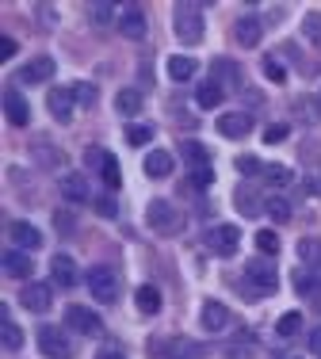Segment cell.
<instances>
[{
  "mask_svg": "<svg viewBox=\"0 0 321 359\" xmlns=\"http://www.w3.org/2000/svg\"><path fill=\"white\" fill-rule=\"evenodd\" d=\"M88 12H92V20H96V23H111L115 20V8L111 4H92Z\"/></svg>",
  "mask_w": 321,
  "mask_h": 359,
  "instance_id": "43",
  "label": "cell"
},
{
  "mask_svg": "<svg viewBox=\"0 0 321 359\" xmlns=\"http://www.w3.org/2000/svg\"><path fill=\"white\" fill-rule=\"evenodd\" d=\"M238 245H241V229L238 226H214L207 233V249L214 256H233Z\"/></svg>",
  "mask_w": 321,
  "mask_h": 359,
  "instance_id": "7",
  "label": "cell"
},
{
  "mask_svg": "<svg viewBox=\"0 0 321 359\" xmlns=\"http://www.w3.org/2000/svg\"><path fill=\"white\" fill-rule=\"evenodd\" d=\"M57 73V65H54V57H46V54H39V57H31L27 65L20 69V81L23 84H46L50 76Z\"/></svg>",
  "mask_w": 321,
  "mask_h": 359,
  "instance_id": "12",
  "label": "cell"
},
{
  "mask_svg": "<svg viewBox=\"0 0 321 359\" xmlns=\"http://www.w3.org/2000/svg\"><path fill=\"white\" fill-rule=\"evenodd\" d=\"M196 100H199V107H218L226 100V88L222 84H214V81H207V84H199V92H196Z\"/></svg>",
  "mask_w": 321,
  "mask_h": 359,
  "instance_id": "28",
  "label": "cell"
},
{
  "mask_svg": "<svg viewBox=\"0 0 321 359\" xmlns=\"http://www.w3.org/2000/svg\"><path fill=\"white\" fill-rule=\"evenodd\" d=\"M126 142H130V145H146V142H153V126H138V123H130V126H126Z\"/></svg>",
  "mask_w": 321,
  "mask_h": 359,
  "instance_id": "37",
  "label": "cell"
},
{
  "mask_svg": "<svg viewBox=\"0 0 321 359\" xmlns=\"http://www.w3.org/2000/svg\"><path fill=\"white\" fill-rule=\"evenodd\" d=\"M203 329H210V332H222L226 325H230V310H226L222 302H214V298H210V302H203Z\"/></svg>",
  "mask_w": 321,
  "mask_h": 359,
  "instance_id": "16",
  "label": "cell"
},
{
  "mask_svg": "<svg viewBox=\"0 0 321 359\" xmlns=\"http://www.w3.org/2000/svg\"><path fill=\"white\" fill-rule=\"evenodd\" d=\"M264 180L275 187H283V184H291V168L287 165H264Z\"/></svg>",
  "mask_w": 321,
  "mask_h": 359,
  "instance_id": "38",
  "label": "cell"
},
{
  "mask_svg": "<svg viewBox=\"0 0 321 359\" xmlns=\"http://www.w3.org/2000/svg\"><path fill=\"white\" fill-rule=\"evenodd\" d=\"M302 31H306V39L321 46V12H306V20H302Z\"/></svg>",
  "mask_w": 321,
  "mask_h": 359,
  "instance_id": "35",
  "label": "cell"
},
{
  "mask_svg": "<svg viewBox=\"0 0 321 359\" xmlns=\"http://www.w3.org/2000/svg\"><path fill=\"white\" fill-rule=\"evenodd\" d=\"M264 76H268V81H275V84H283L287 81V69L275 62V57H264Z\"/></svg>",
  "mask_w": 321,
  "mask_h": 359,
  "instance_id": "40",
  "label": "cell"
},
{
  "mask_svg": "<svg viewBox=\"0 0 321 359\" xmlns=\"http://www.w3.org/2000/svg\"><path fill=\"white\" fill-rule=\"evenodd\" d=\"M275 329H280V337H294V332L302 329V313H299V310L283 313V318H280V325H275Z\"/></svg>",
  "mask_w": 321,
  "mask_h": 359,
  "instance_id": "36",
  "label": "cell"
},
{
  "mask_svg": "<svg viewBox=\"0 0 321 359\" xmlns=\"http://www.w3.org/2000/svg\"><path fill=\"white\" fill-rule=\"evenodd\" d=\"M299 260L306 264V268L321 271V237H302L299 241Z\"/></svg>",
  "mask_w": 321,
  "mask_h": 359,
  "instance_id": "24",
  "label": "cell"
},
{
  "mask_svg": "<svg viewBox=\"0 0 321 359\" xmlns=\"http://www.w3.org/2000/svg\"><path fill=\"white\" fill-rule=\"evenodd\" d=\"M210 180H214V172H210V165L191 168V184H196V187H210Z\"/></svg>",
  "mask_w": 321,
  "mask_h": 359,
  "instance_id": "45",
  "label": "cell"
},
{
  "mask_svg": "<svg viewBox=\"0 0 321 359\" xmlns=\"http://www.w3.org/2000/svg\"><path fill=\"white\" fill-rule=\"evenodd\" d=\"M134 302H138V310H142V313H160V290L146 283V287L134 290Z\"/></svg>",
  "mask_w": 321,
  "mask_h": 359,
  "instance_id": "27",
  "label": "cell"
},
{
  "mask_svg": "<svg viewBox=\"0 0 321 359\" xmlns=\"http://www.w3.org/2000/svg\"><path fill=\"white\" fill-rule=\"evenodd\" d=\"M226 359H257V344L252 340H233V344L222 348Z\"/></svg>",
  "mask_w": 321,
  "mask_h": 359,
  "instance_id": "32",
  "label": "cell"
},
{
  "mask_svg": "<svg viewBox=\"0 0 321 359\" xmlns=\"http://www.w3.org/2000/svg\"><path fill=\"white\" fill-rule=\"evenodd\" d=\"M73 92H77V104H84V107L96 104V88L92 84H73Z\"/></svg>",
  "mask_w": 321,
  "mask_h": 359,
  "instance_id": "44",
  "label": "cell"
},
{
  "mask_svg": "<svg viewBox=\"0 0 321 359\" xmlns=\"http://www.w3.org/2000/svg\"><path fill=\"white\" fill-rule=\"evenodd\" d=\"M65 325L77 329V332H84V337H100V332H104L100 313H92L88 306H69V310H65Z\"/></svg>",
  "mask_w": 321,
  "mask_h": 359,
  "instance_id": "8",
  "label": "cell"
},
{
  "mask_svg": "<svg viewBox=\"0 0 321 359\" xmlns=\"http://www.w3.org/2000/svg\"><path fill=\"white\" fill-rule=\"evenodd\" d=\"M294 290H299V294H306V298L321 294V279L314 276V268H299V271H294Z\"/></svg>",
  "mask_w": 321,
  "mask_h": 359,
  "instance_id": "26",
  "label": "cell"
},
{
  "mask_svg": "<svg viewBox=\"0 0 321 359\" xmlns=\"http://www.w3.org/2000/svg\"><path fill=\"white\" fill-rule=\"evenodd\" d=\"M96 359H123V352H119V348L107 344V348H100V352H96Z\"/></svg>",
  "mask_w": 321,
  "mask_h": 359,
  "instance_id": "49",
  "label": "cell"
},
{
  "mask_svg": "<svg viewBox=\"0 0 321 359\" xmlns=\"http://www.w3.org/2000/svg\"><path fill=\"white\" fill-rule=\"evenodd\" d=\"M233 203H238V210H241L245 218H257L260 210H264V199H260V195L252 191L249 184H241L238 191H233Z\"/></svg>",
  "mask_w": 321,
  "mask_h": 359,
  "instance_id": "20",
  "label": "cell"
},
{
  "mask_svg": "<svg viewBox=\"0 0 321 359\" xmlns=\"http://www.w3.org/2000/svg\"><path fill=\"white\" fill-rule=\"evenodd\" d=\"M8 237H12V245L20 252H35L42 245V233L31 226V222H12V226H8Z\"/></svg>",
  "mask_w": 321,
  "mask_h": 359,
  "instance_id": "14",
  "label": "cell"
},
{
  "mask_svg": "<svg viewBox=\"0 0 321 359\" xmlns=\"http://www.w3.org/2000/svg\"><path fill=\"white\" fill-rule=\"evenodd\" d=\"M119 31L126 39H146V12H142V8H123Z\"/></svg>",
  "mask_w": 321,
  "mask_h": 359,
  "instance_id": "17",
  "label": "cell"
},
{
  "mask_svg": "<svg viewBox=\"0 0 321 359\" xmlns=\"http://www.w3.org/2000/svg\"><path fill=\"white\" fill-rule=\"evenodd\" d=\"M4 115H8V123H12V126H27L31 107H27V100H23L20 88H8L4 92Z\"/></svg>",
  "mask_w": 321,
  "mask_h": 359,
  "instance_id": "15",
  "label": "cell"
},
{
  "mask_svg": "<svg viewBox=\"0 0 321 359\" xmlns=\"http://www.w3.org/2000/svg\"><path fill=\"white\" fill-rule=\"evenodd\" d=\"M46 107H50V115H54L57 123H69L73 107H77V92H73V88H50Z\"/></svg>",
  "mask_w": 321,
  "mask_h": 359,
  "instance_id": "11",
  "label": "cell"
},
{
  "mask_svg": "<svg viewBox=\"0 0 321 359\" xmlns=\"http://www.w3.org/2000/svg\"><path fill=\"white\" fill-rule=\"evenodd\" d=\"M317 107H321V96H317Z\"/></svg>",
  "mask_w": 321,
  "mask_h": 359,
  "instance_id": "51",
  "label": "cell"
},
{
  "mask_svg": "<svg viewBox=\"0 0 321 359\" xmlns=\"http://www.w3.org/2000/svg\"><path fill=\"white\" fill-rule=\"evenodd\" d=\"M310 352H314V355L321 359V325H317L314 332H310Z\"/></svg>",
  "mask_w": 321,
  "mask_h": 359,
  "instance_id": "48",
  "label": "cell"
},
{
  "mask_svg": "<svg viewBox=\"0 0 321 359\" xmlns=\"http://www.w3.org/2000/svg\"><path fill=\"white\" fill-rule=\"evenodd\" d=\"M35 157L42 161V165L57 168V165H62V161H65V153H57V149H54V145H50L46 138H39V142H35Z\"/></svg>",
  "mask_w": 321,
  "mask_h": 359,
  "instance_id": "30",
  "label": "cell"
},
{
  "mask_svg": "<svg viewBox=\"0 0 321 359\" xmlns=\"http://www.w3.org/2000/svg\"><path fill=\"white\" fill-rule=\"evenodd\" d=\"M257 249L264 252V256L280 252V237H275V229H260V233H257Z\"/></svg>",
  "mask_w": 321,
  "mask_h": 359,
  "instance_id": "34",
  "label": "cell"
},
{
  "mask_svg": "<svg viewBox=\"0 0 321 359\" xmlns=\"http://www.w3.org/2000/svg\"><path fill=\"white\" fill-rule=\"evenodd\" d=\"M0 337H4V348H8V352H20V348H23V329H20L15 321H4Z\"/></svg>",
  "mask_w": 321,
  "mask_h": 359,
  "instance_id": "33",
  "label": "cell"
},
{
  "mask_svg": "<svg viewBox=\"0 0 321 359\" xmlns=\"http://www.w3.org/2000/svg\"><path fill=\"white\" fill-rule=\"evenodd\" d=\"M233 35H238V42H241V46H257V42H260V35H264V27H260V20H257V15H241V20H238V27H233Z\"/></svg>",
  "mask_w": 321,
  "mask_h": 359,
  "instance_id": "22",
  "label": "cell"
},
{
  "mask_svg": "<svg viewBox=\"0 0 321 359\" xmlns=\"http://www.w3.org/2000/svg\"><path fill=\"white\" fill-rule=\"evenodd\" d=\"M146 176L149 180H165V176H172V168H176V161H172V153H165V149H153L146 157Z\"/></svg>",
  "mask_w": 321,
  "mask_h": 359,
  "instance_id": "18",
  "label": "cell"
},
{
  "mask_svg": "<svg viewBox=\"0 0 321 359\" xmlns=\"http://www.w3.org/2000/svg\"><path fill=\"white\" fill-rule=\"evenodd\" d=\"M57 184H62V195H65L69 203H88V180H84V176L65 172L62 180H57Z\"/></svg>",
  "mask_w": 321,
  "mask_h": 359,
  "instance_id": "21",
  "label": "cell"
},
{
  "mask_svg": "<svg viewBox=\"0 0 321 359\" xmlns=\"http://www.w3.org/2000/svg\"><path fill=\"white\" fill-rule=\"evenodd\" d=\"M84 161H88V165L96 168L100 176H104V184H107V187H119V184H123L119 161H115L111 153H104V149H88V153H84Z\"/></svg>",
  "mask_w": 321,
  "mask_h": 359,
  "instance_id": "9",
  "label": "cell"
},
{
  "mask_svg": "<svg viewBox=\"0 0 321 359\" xmlns=\"http://www.w3.org/2000/svg\"><path fill=\"white\" fill-rule=\"evenodd\" d=\"M96 215L100 218H115V215H119V207H115L111 195H100V199H96Z\"/></svg>",
  "mask_w": 321,
  "mask_h": 359,
  "instance_id": "42",
  "label": "cell"
},
{
  "mask_svg": "<svg viewBox=\"0 0 321 359\" xmlns=\"http://www.w3.org/2000/svg\"><path fill=\"white\" fill-rule=\"evenodd\" d=\"M146 222H149V229H157V233H180V226H184L180 210H176L168 199H153V203H149Z\"/></svg>",
  "mask_w": 321,
  "mask_h": 359,
  "instance_id": "6",
  "label": "cell"
},
{
  "mask_svg": "<svg viewBox=\"0 0 321 359\" xmlns=\"http://www.w3.org/2000/svg\"><path fill=\"white\" fill-rule=\"evenodd\" d=\"M168 76L172 81H191L196 76V57H184V54L168 57Z\"/></svg>",
  "mask_w": 321,
  "mask_h": 359,
  "instance_id": "29",
  "label": "cell"
},
{
  "mask_svg": "<svg viewBox=\"0 0 321 359\" xmlns=\"http://www.w3.org/2000/svg\"><path fill=\"white\" fill-rule=\"evenodd\" d=\"M264 210H268V218L280 222V226H283V222H291V203L280 199V195H272V199L264 203Z\"/></svg>",
  "mask_w": 321,
  "mask_h": 359,
  "instance_id": "31",
  "label": "cell"
},
{
  "mask_svg": "<svg viewBox=\"0 0 321 359\" xmlns=\"http://www.w3.org/2000/svg\"><path fill=\"white\" fill-rule=\"evenodd\" d=\"M172 31L184 46H196L203 39V12L196 4H176L172 8Z\"/></svg>",
  "mask_w": 321,
  "mask_h": 359,
  "instance_id": "2",
  "label": "cell"
},
{
  "mask_svg": "<svg viewBox=\"0 0 321 359\" xmlns=\"http://www.w3.org/2000/svg\"><path fill=\"white\" fill-rule=\"evenodd\" d=\"M283 138H287V123H272V126L264 130V142H268V145H275V142H283Z\"/></svg>",
  "mask_w": 321,
  "mask_h": 359,
  "instance_id": "46",
  "label": "cell"
},
{
  "mask_svg": "<svg viewBox=\"0 0 321 359\" xmlns=\"http://www.w3.org/2000/svg\"><path fill=\"white\" fill-rule=\"evenodd\" d=\"M142 104H146V100H142L138 88H123L119 96H115V111H119V115H138Z\"/></svg>",
  "mask_w": 321,
  "mask_h": 359,
  "instance_id": "25",
  "label": "cell"
},
{
  "mask_svg": "<svg viewBox=\"0 0 321 359\" xmlns=\"http://www.w3.org/2000/svg\"><path fill=\"white\" fill-rule=\"evenodd\" d=\"M20 302H23V310H31V313H46L50 306H54V290L46 283H27L20 290Z\"/></svg>",
  "mask_w": 321,
  "mask_h": 359,
  "instance_id": "10",
  "label": "cell"
},
{
  "mask_svg": "<svg viewBox=\"0 0 321 359\" xmlns=\"http://www.w3.org/2000/svg\"><path fill=\"white\" fill-rule=\"evenodd\" d=\"M149 355L157 359H203L207 355V344L191 337H165V340H149Z\"/></svg>",
  "mask_w": 321,
  "mask_h": 359,
  "instance_id": "1",
  "label": "cell"
},
{
  "mask_svg": "<svg viewBox=\"0 0 321 359\" xmlns=\"http://www.w3.org/2000/svg\"><path fill=\"white\" fill-rule=\"evenodd\" d=\"M12 54H15V39H8V35H4V39H0V62H8Z\"/></svg>",
  "mask_w": 321,
  "mask_h": 359,
  "instance_id": "47",
  "label": "cell"
},
{
  "mask_svg": "<svg viewBox=\"0 0 321 359\" xmlns=\"http://www.w3.org/2000/svg\"><path fill=\"white\" fill-rule=\"evenodd\" d=\"M310 191H317V195H321V172L310 176Z\"/></svg>",
  "mask_w": 321,
  "mask_h": 359,
  "instance_id": "50",
  "label": "cell"
},
{
  "mask_svg": "<svg viewBox=\"0 0 321 359\" xmlns=\"http://www.w3.org/2000/svg\"><path fill=\"white\" fill-rule=\"evenodd\" d=\"M119 276H115V268H107V264H96V268H88V294L96 298V302L111 306L115 298H119Z\"/></svg>",
  "mask_w": 321,
  "mask_h": 359,
  "instance_id": "3",
  "label": "cell"
},
{
  "mask_svg": "<svg viewBox=\"0 0 321 359\" xmlns=\"http://www.w3.org/2000/svg\"><path fill=\"white\" fill-rule=\"evenodd\" d=\"M218 134L222 138H245V134H252V115L249 111H230V115L218 118Z\"/></svg>",
  "mask_w": 321,
  "mask_h": 359,
  "instance_id": "13",
  "label": "cell"
},
{
  "mask_svg": "<svg viewBox=\"0 0 321 359\" xmlns=\"http://www.w3.org/2000/svg\"><path fill=\"white\" fill-rule=\"evenodd\" d=\"M4 271H8L12 279H27V276H31V256L20 252V249L4 252Z\"/></svg>",
  "mask_w": 321,
  "mask_h": 359,
  "instance_id": "23",
  "label": "cell"
},
{
  "mask_svg": "<svg viewBox=\"0 0 321 359\" xmlns=\"http://www.w3.org/2000/svg\"><path fill=\"white\" fill-rule=\"evenodd\" d=\"M184 157H188V165H191V168L207 165V149H203L199 142H188V145H184Z\"/></svg>",
  "mask_w": 321,
  "mask_h": 359,
  "instance_id": "39",
  "label": "cell"
},
{
  "mask_svg": "<svg viewBox=\"0 0 321 359\" xmlns=\"http://www.w3.org/2000/svg\"><path fill=\"white\" fill-rule=\"evenodd\" d=\"M50 276H54V283H62V287L77 283V264H73V256L57 252L54 260H50Z\"/></svg>",
  "mask_w": 321,
  "mask_h": 359,
  "instance_id": "19",
  "label": "cell"
},
{
  "mask_svg": "<svg viewBox=\"0 0 321 359\" xmlns=\"http://www.w3.org/2000/svg\"><path fill=\"white\" fill-rule=\"evenodd\" d=\"M245 283H249L252 298L272 294V290L280 287V271H275L268 260H249V264H245Z\"/></svg>",
  "mask_w": 321,
  "mask_h": 359,
  "instance_id": "4",
  "label": "cell"
},
{
  "mask_svg": "<svg viewBox=\"0 0 321 359\" xmlns=\"http://www.w3.org/2000/svg\"><path fill=\"white\" fill-rule=\"evenodd\" d=\"M238 172L260 176V172H264V161H257V157H238Z\"/></svg>",
  "mask_w": 321,
  "mask_h": 359,
  "instance_id": "41",
  "label": "cell"
},
{
  "mask_svg": "<svg viewBox=\"0 0 321 359\" xmlns=\"http://www.w3.org/2000/svg\"><path fill=\"white\" fill-rule=\"evenodd\" d=\"M39 352L46 359H69L73 355V340L65 329H57V325H42L39 329Z\"/></svg>",
  "mask_w": 321,
  "mask_h": 359,
  "instance_id": "5",
  "label": "cell"
}]
</instances>
